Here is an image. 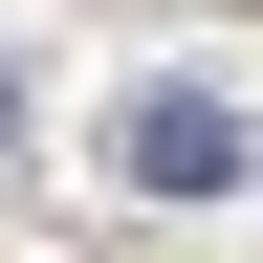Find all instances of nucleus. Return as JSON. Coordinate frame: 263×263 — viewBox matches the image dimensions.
<instances>
[{
	"label": "nucleus",
	"mask_w": 263,
	"mask_h": 263,
	"mask_svg": "<svg viewBox=\"0 0 263 263\" xmlns=\"http://www.w3.org/2000/svg\"><path fill=\"white\" fill-rule=\"evenodd\" d=\"M110 176L132 197H241V88H132L110 110Z\"/></svg>",
	"instance_id": "obj_1"
},
{
	"label": "nucleus",
	"mask_w": 263,
	"mask_h": 263,
	"mask_svg": "<svg viewBox=\"0 0 263 263\" xmlns=\"http://www.w3.org/2000/svg\"><path fill=\"white\" fill-rule=\"evenodd\" d=\"M0 132H22V88H0Z\"/></svg>",
	"instance_id": "obj_2"
}]
</instances>
